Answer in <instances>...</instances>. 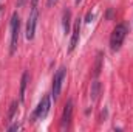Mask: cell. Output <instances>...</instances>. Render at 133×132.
<instances>
[{
    "label": "cell",
    "instance_id": "8",
    "mask_svg": "<svg viewBox=\"0 0 133 132\" xmlns=\"http://www.w3.org/2000/svg\"><path fill=\"white\" fill-rule=\"evenodd\" d=\"M99 93H101V82L99 81H93V82H91V90H90V97H91V99L96 101L98 97H99Z\"/></svg>",
    "mask_w": 133,
    "mask_h": 132
},
{
    "label": "cell",
    "instance_id": "16",
    "mask_svg": "<svg viewBox=\"0 0 133 132\" xmlns=\"http://www.w3.org/2000/svg\"><path fill=\"white\" fill-rule=\"evenodd\" d=\"M74 2H76V3H79V2H81V0H74Z\"/></svg>",
    "mask_w": 133,
    "mask_h": 132
},
{
    "label": "cell",
    "instance_id": "7",
    "mask_svg": "<svg viewBox=\"0 0 133 132\" xmlns=\"http://www.w3.org/2000/svg\"><path fill=\"white\" fill-rule=\"evenodd\" d=\"M81 20L82 19H76L74 22V27H73V34H71V40H70V48L68 51H73L79 42V37H81Z\"/></svg>",
    "mask_w": 133,
    "mask_h": 132
},
{
    "label": "cell",
    "instance_id": "11",
    "mask_svg": "<svg viewBox=\"0 0 133 132\" xmlns=\"http://www.w3.org/2000/svg\"><path fill=\"white\" fill-rule=\"evenodd\" d=\"M102 53H98V58H96V64H95V76H98L101 73V68H102Z\"/></svg>",
    "mask_w": 133,
    "mask_h": 132
},
{
    "label": "cell",
    "instance_id": "9",
    "mask_svg": "<svg viewBox=\"0 0 133 132\" xmlns=\"http://www.w3.org/2000/svg\"><path fill=\"white\" fill-rule=\"evenodd\" d=\"M26 84H28V71H25L22 75V84H20V101L25 99V89H26Z\"/></svg>",
    "mask_w": 133,
    "mask_h": 132
},
{
    "label": "cell",
    "instance_id": "15",
    "mask_svg": "<svg viewBox=\"0 0 133 132\" xmlns=\"http://www.w3.org/2000/svg\"><path fill=\"white\" fill-rule=\"evenodd\" d=\"M37 5V0H33V6H36Z\"/></svg>",
    "mask_w": 133,
    "mask_h": 132
},
{
    "label": "cell",
    "instance_id": "2",
    "mask_svg": "<svg viewBox=\"0 0 133 132\" xmlns=\"http://www.w3.org/2000/svg\"><path fill=\"white\" fill-rule=\"evenodd\" d=\"M19 33H20V17L17 13H14L11 16V55L16 51L17 48V42H19Z\"/></svg>",
    "mask_w": 133,
    "mask_h": 132
},
{
    "label": "cell",
    "instance_id": "13",
    "mask_svg": "<svg viewBox=\"0 0 133 132\" xmlns=\"http://www.w3.org/2000/svg\"><path fill=\"white\" fill-rule=\"evenodd\" d=\"M19 128H20V124H12V126L8 128V131H16V129H19Z\"/></svg>",
    "mask_w": 133,
    "mask_h": 132
},
{
    "label": "cell",
    "instance_id": "10",
    "mask_svg": "<svg viewBox=\"0 0 133 132\" xmlns=\"http://www.w3.org/2000/svg\"><path fill=\"white\" fill-rule=\"evenodd\" d=\"M70 19H71V13H70V9H66V11H64V31L65 33L70 31Z\"/></svg>",
    "mask_w": 133,
    "mask_h": 132
},
{
    "label": "cell",
    "instance_id": "14",
    "mask_svg": "<svg viewBox=\"0 0 133 132\" xmlns=\"http://www.w3.org/2000/svg\"><path fill=\"white\" fill-rule=\"evenodd\" d=\"M56 2H57V0H46V6H50V8H51L53 5H56Z\"/></svg>",
    "mask_w": 133,
    "mask_h": 132
},
{
    "label": "cell",
    "instance_id": "12",
    "mask_svg": "<svg viewBox=\"0 0 133 132\" xmlns=\"http://www.w3.org/2000/svg\"><path fill=\"white\" fill-rule=\"evenodd\" d=\"M16 110H17V101H12V104H11V109H9V113H8V120H9V121H12Z\"/></svg>",
    "mask_w": 133,
    "mask_h": 132
},
{
    "label": "cell",
    "instance_id": "3",
    "mask_svg": "<svg viewBox=\"0 0 133 132\" xmlns=\"http://www.w3.org/2000/svg\"><path fill=\"white\" fill-rule=\"evenodd\" d=\"M50 107H51V101H50V97L48 95H45L42 101L37 104V107H36V110L33 112V117H31V121H37V120H43L46 115H48V112H50Z\"/></svg>",
    "mask_w": 133,
    "mask_h": 132
},
{
    "label": "cell",
    "instance_id": "6",
    "mask_svg": "<svg viewBox=\"0 0 133 132\" xmlns=\"http://www.w3.org/2000/svg\"><path fill=\"white\" fill-rule=\"evenodd\" d=\"M71 117H73V101L71 99H68L65 104V107H64V112H62V121H61V124H62V129H68L70 128V123H71Z\"/></svg>",
    "mask_w": 133,
    "mask_h": 132
},
{
    "label": "cell",
    "instance_id": "1",
    "mask_svg": "<svg viewBox=\"0 0 133 132\" xmlns=\"http://www.w3.org/2000/svg\"><path fill=\"white\" fill-rule=\"evenodd\" d=\"M127 33H129V30H127L125 23H119V25L115 27V30L111 31V36H110V48L113 51H118L121 48V45H122Z\"/></svg>",
    "mask_w": 133,
    "mask_h": 132
},
{
    "label": "cell",
    "instance_id": "4",
    "mask_svg": "<svg viewBox=\"0 0 133 132\" xmlns=\"http://www.w3.org/2000/svg\"><path fill=\"white\" fill-rule=\"evenodd\" d=\"M66 75V68L64 65L59 67L57 71L54 73V78H53V98L57 99L61 92H62V84H64V79H65Z\"/></svg>",
    "mask_w": 133,
    "mask_h": 132
},
{
    "label": "cell",
    "instance_id": "5",
    "mask_svg": "<svg viewBox=\"0 0 133 132\" xmlns=\"http://www.w3.org/2000/svg\"><path fill=\"white\" fill-rule=\"evenodd\" d=\"M37 17H39V11H37L36 6H33V9L30 13V17H28V22H26V39L28 40L34 39L36 25H37Z\"/></svg>",
    "mask_w": 133,
    "mask_h": 132
}]
</instances>
